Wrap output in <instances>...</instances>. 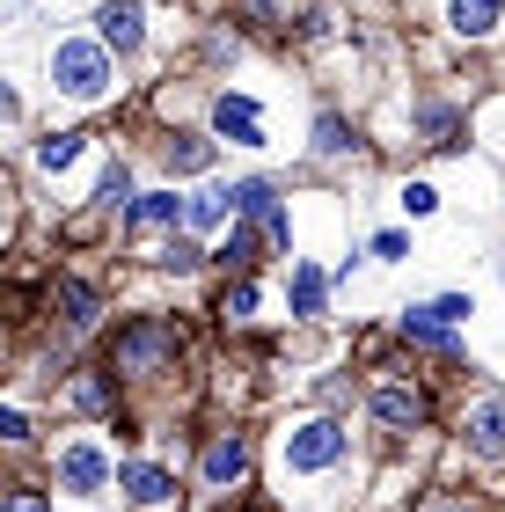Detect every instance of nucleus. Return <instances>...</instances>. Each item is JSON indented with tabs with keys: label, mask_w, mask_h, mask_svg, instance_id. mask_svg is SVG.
<instances>
[{
	"label": "nucleus",
	"mask_w": 505,
	"mask_h": 512,
	"mask_svg": "<svg viewBox=\"0 0 505 512\" xmlns=\"http://www.w3.org/2000/svg\"><path fill=\"white\" fill-rule=\"evenodd\" d=\"M183 359V330L169 315H132L118 337H110V374H125V381H154V374H169V366Z\"/></svg>",
	"instance_id": "nucleus-1"
},
{
	"label": "nucleus",
	"mask_w": 505,
	"mask_h": 512,
	"mask_svg": "<svg viewBox=\"0 0 505 512\" xmlns=\"http://www.w3.org/2000/svg\"><path fill=\"white\" fill-rule=\"evenodd\" d=\"M52 88H66V96H81V103H96L103 88H110V44L66 37L59 52H52Z\"/></svg>",
	"instance_id": "nucleus-2"
},
{
	"label": "nucleus",
	"mask_w": 505,
	"mask_h": 512,
	"mask_svg": "<svg viewBox=\"0 0 505 512\" xmlns=\"http://www.w3.org/2000/svg\"><path fill=\"white\" fill-rule=\"evenodd\" d=\"M344 454V425H330V417H315V425L301 432H286V469H330V461Z\"/></svg>",
	"instance_id": "nucleus-3"
},
{
	"label": "nucleus",
	"mask_w": 505,
	"mask_h": 512,
	"mask_svg": "<svg viewBox=\"0 0 505 512\" xmlns=\"http://www.w3.org/2000/svg\"><path fill=\"white\" fill-rule=\"evenodd\" d=\"M374 425L381 432H418L425 425V388L418 381H381L374 388Z\"/></svg>",
	"instance_id": "nucleus-4"
},
{
	"label": "nucleus",
	"mask_w": 505,
	"mask_h": 512,
	"mask_svg": "<svg viewBox=\"0 0 505 512\" xmlns=\"http://www.w3.org/2000/svg\"><path fill=\"white\" fill-rule=\"evenodd\" d=\"M52 315L66 322V330H96V315H103V293L88 286V278H52Z\"/></svg>",
	"instance_id": "nucleus-5"
},
{
	"label": "nucleus",
	"mask_w": 505,
	"mask_h": 512,
	"mask_svg": "<svg viewBox=\"0 0 505 512\" xmlns=\"http://www.w3.org/2000/svg\"><path fill=\"white\" fill-rule=\"evenodd\" d=\"M103 483H110V461H103L96 447H66V454H59V491L88 498V491H103Z\"/></svg>",
	"instance_id": "nucleus-6"
},
{
	"label": "nucleus",
	"mask_w": 505,
	"mask_h": 512,
	"mask_svg": "<svg viewBox=\"0 0 505 512\" xmlns=\"http://www.w3.org/2000/svg\"><path fill=\"white\" fill-rule=\"evenodd\" d=\"M213 125L235 139V147H264V118H257V103H249V96H220L213 103Z\"/></svg>",
	"instance_id": "nucleus-7"
},
{
	"label": "nucleus",
	"mask_w": 505,
	"mask_h": 512,
	"mask_svg": "<svg viewBox=\"0 0 505 512\" xmlns=\"http://www.w3.org/2000/svg\"><path fill=\"white\" fill-rule=\"evenodd\" d=\"M242 476H249V439L220 432L213 447H205V483H242Z\"/></svg>",
	"instance_id": "nucleus-8"
},
{
	"label": "nucleus",
	"mask_w": 505,
	"mask_h": 512,
	"mask_svg": "<svg viewBox=\"0 0 505 512\" xmlns=\"http://www.w3.org/2000/svg\"><path fill=\"white\" fill-rule=\"evenodd\" d=\"M469 447L491 454V461H505V395H491V403L469 410Z\"/></svg>",
	"instance_id": "nucleus-9"
},
{
	"label": "nucleus",
	"mask_w": 505,
	"mask_h": 512,
	"mask_svg": "<svg viewBox=\"0 0 505 512\" xmlns=\"http://www.w3.org/2000/svg\"><path fill=\"white\" fill-rule=\"evenodd\" d=\"M125 213H132L140 235H154V227H183V220H191V205H176V191H147V198H132Z\"/></svg>",
	"instance_id": "nucleus-10"
},
{
	"label": "nucleus",
	"mask_w": 505,
	"mask_h": 512,
	"mask_svg": "<svg viewBox=\"0 0 505 512\" xmlns=\"http://www.w3.org/2000/svg\"><path fill=\"white\" fill-rule=\"evenodd\" d=\"M103 44L110 52H140V8H132V0H103Z\"/></svg>",
	"instance_id": "nucleus-11"
},
{
	"label": "nucleus",
	"mask_w": 505,
	"mask_h": 512,
	"mask_svg": "<svg viewBox=\"0 0 505 512\" xmlns=\"http://www.w3.org/2000/svg\"><path fill=\"white\" fill-rule=\"evenodd\" d=\"M125 491H132V505H169V498H176V476L154 469V461H132V469H125Z\"/></svg>",
	"instance_id": "nucleus-12"
},
{
	"label": "nucleus",
	"mask_w": 505,
	"mask_h": 512,
	"mask_svg": "<svg viewBox=\"0 0 505 512\" xmlns=\"http://www.w3.org/2000/svg\"><path fill=\"white\" fill-rule=\"evenodd\" d=\"M498 15H505V0H447V22H454L462 37H491Z\"/></svg>",
	"instance_id": "nucleus-13"
},
{
	"label": "nucleus",
	"mask_w": 505,
	"mask_h": 512,
	"mask_svg": "<svg viewBox=\"0 0 505 512\" xmlns=\"http://www.w3.org/2000/svg\"><path fill=\"white\" fill-rule=\"evenodd\" d=\"M323 293H330V278H323V271H315L308 256H301V264H293V315H301V322H315V315H323Z\"/></svg>",
	"instance_id": "nucleus-14"
},
{
	"label": "nucleus",
	"mask_w": 505,
	"mask_h": 512,
	"mask_svg": "<svg viewBox=\"0 0 505 512\" xmlns=\"http://www.w3.org/2000/svg\"><path fill=\"white\" fill-rule=\"evenodd\" d=\"M162 161H169V176H198V169H213V139H169L162 147Z\"/></svg>",
	"instance_id": "nucleus-15"
},
{
	"label": "nucleus",
	"mask_w": 505,
	"mask_h": 512,
	"mask_svg": "<svg viewBox=\"0 0 505 512\" xmlns=\"http://www.w3.org/2000/svg\"><path fill=\"white\" fill-rule=\"evenodd\" d=\"M66 403L74 410H118V388H110V374H74L66 381Z\"/></svg>",
	"instance_id": "nucleus-16"
},
{
	"label": "nucleus",
	"mask_w": 505,
	"mask_h": 512,
	"mask_svg": "<svg viewBox=\"0 0 505 512\" xmlns=\"http://www.w3.org/2000/svg\"><path fill=\"white\" fill-rule=\"evenodd\" d=\"M403 337H418V344H432V352H447V344H454V322H440V308H410V315H403Z\"/></svg>",
	"instance_id": "nucleus-17"
},
{
	"label": "nucleus",
	"mask_w": 505,
	"mask_h": 512,
	"mask_svg": "<svg viewBox=\"0 0 505 512\" xmlns=\"http://www.w3.org/2000/svg\"><path fill=\"white\" fill-rule=\"evenodd\" d=\"M213 256H220L227 271H249V264H257V227H249V220H235V227H227V242H220Z\"/></svg>",
	"instance_id": "nucleus-18"
},
{
	"label": "nucleus",
	"mask_w": 505,
	"mask_h": 512,
	"mask_svg": "<svg viewBox=\"0 0 505 512\" xmlns=\"http://www.w3.org/2000/svg\"><path fill=\"white\" fill-rule=\"evenodd\" d=\"M227 213H235V191H198L191 198V227H220Z\"/></svg>",
	"instance_id": "nucleus-19"
},
{
	"label": "nucleus",
	"mask_w": 505,
	"mask_h": 512,
	"mask_svg": "<svg viewBox=\"0 0 505 512\" xmlns=\"http://www.w3.org/2000/svg\"><path fill=\"white\" fill-rule=\"evenodd\" d=\"M249 315H257V286L242 278V286H227V300H220V322H227V330H242Z\"/></svg>",
	"instance_id": "nucleus-20"
},
{
	"label": "nucleus",
	"mask_w": 505,
	"mask_h": 512,
	"mask_svg": "<svg viewBox=\"0 0 505 512\" xmlns=\"http://www.w3.org/2000/svg\"><path fill=\"white\" fill-rule=\"evenodd\" d=\"M74 154H81V132H52V139L37 147V169H66Z\"/></svg>",
	"instance_id": "nucleus-21"
},
{
	"label": "nucleus",
	"mask_w": 505,
	"mask_h": 512,
	"mask_svg": "<svg viewBox=\"0 0 505 512\" xmlns=\"http://www.w3.org/2000/svg\"><path fill=\"white\" fill-rule=\"evenodd\" d=\"M96 198H103V213H118V205H132V176H125V161H118V169L103 176V191H96Z\"/></svg>",
	"instance_id": "nucleus-22"
},
{
	"label": "nucleus",
	"mask_w": 505,
	"mask_h": 512,
	"mask_svg": "<svg viewBox=\"0 0 505 512\" xmlns=\"http://www.w3.org/2000/svg\"><path fill=\"white\" fill-rule=\"evenodd\" d=\"M162 264H169V271H198V264H205V249H198V242H183V235H176V242L162 249Z\"/></svg>",
	"instance_id": "nucleus-23"
},
{
	"label": "nucleus",
	"mask_w": 505,
	"mask_h": 512,
	"mask_svg": "<svg viewBox=\"0 0 505 512\" xmlns=\"http://www.w3.org/2000/svg\"><path fill=\"white\" fill-rule=\"evenodd\" d=\"M315 147H323V154H344V147H352V139H344V118H323V125H315Z\"/></svg>",
	"instance_id": "nucleus-24"
},
{
	"label": "nucleus",
	"mask_w": 505,
	"mask_h": 512,
	"mask_svg": "<svg viewBox=\"0 0 505 512\" xmlns=\"http://www.w3.org/2000/svg\"><path fill=\"white\" fill-rule=\"evenodd\" d=\"M432 205H440V191H432V183H410V191H403V213H418V220H425Z\"/></svg>",
	"instance_id": "nucleus-25"
},
{
	"label": "nucleus",
	"mask_w": 505,
	"mask_h": 512,
	"mask_svg": "<svg viewBox=\"0 0 505 512\" xmlns=\"http://www.w3.org/2000/svg\"><path fill=\"white\" fill-rule=\"evenodd\" d=\"M374 256H388V264H396V256H410V235H374Z\"/></svg>",
	"instance_id": "nucleus-26"
},
{
	"label": "nucleus",
	"mask_w": 505,
	"mask_h": 512,
	"mask_svg": "<svg viewBox=\"0 0 505 512\" xmlns=\"http://www.w3.org/2000/svg\"><path fill=\"white\" fill-rule=\"evenodd\" d=\"M8 512H44V498H37V491H15V505H8Z\"/></svg>",
	"instance_id": "nucleus-27"
},
{
	"label": "nucleus",
	"mask_w": 505,
	"mask_h": 512,
	"mask_svg": "<svg viewBox=\"0 0 505 512\" xmlns=\"http://www.w3.org/2000/svg\"><path fill=\"white\" fill-rule=\"evenodd\" d=\"M432 512H469V505H432Z\"/></svg>",
	"instance_id": "nucleus-28"
}]
</instances>
